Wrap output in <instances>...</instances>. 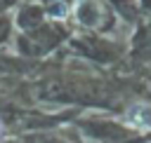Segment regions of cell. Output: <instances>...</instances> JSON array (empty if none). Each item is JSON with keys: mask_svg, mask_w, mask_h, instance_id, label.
<instances>
[{"mask_svg": "<svg viewBox=\"0 0 151 143\" xmlns=\"http://www.w3.org/2000/svg\"><path fill=\"white\" fill-rule=\"evenodd\" d=\"M125 122H127L130 127H134V129H146V127L151 124V110L144 108V105H134V108L127 110Z\"/></svg>", "mask_w": 151, "mask_h": 143, "instance_id": "1", "label": "cell"}]
</instances>
